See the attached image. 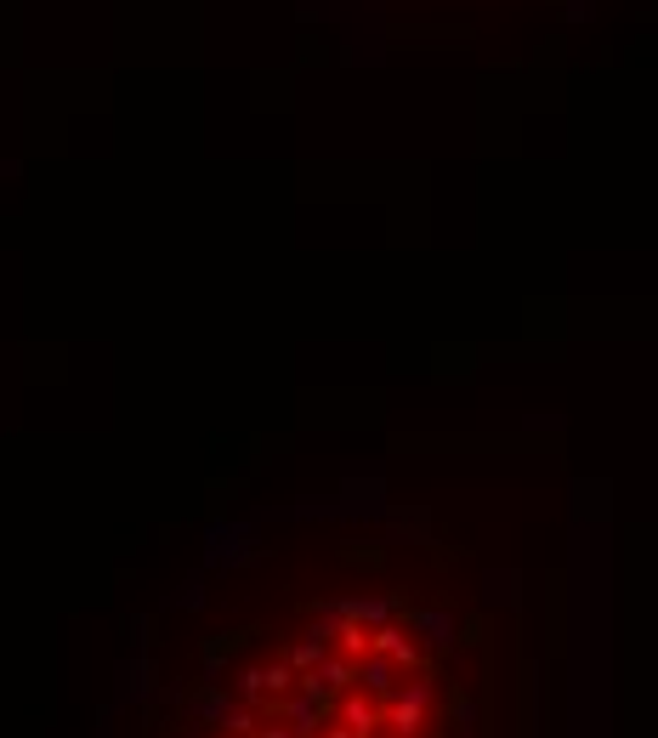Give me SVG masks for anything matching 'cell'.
I'll return each instance as SVG.
<instances>
[{
    "instance_id": "5b68a950",
    "label": "cell",
    "mask_w": 658,
    "mask_h": 738,
    "mask_svg": "<svg viewBox=\"0 0 658 738\" xmlns=\"http://www.w3.org/2000/svg\"><path fill=\"white\" fill-rule=\"evenodd\" d=\"M256 733H261V738H290L284 727H256Z\"/></svg>"
},
{
    "instance_id": "6da1fadb",
    "label": "cell",
    "mask_w": 658,
    "mask_h": 738,
    "mask_svg": "<svg viewBox=\"0 0 658 738\" xmlns=\"http://www.w3.org/2000/svg\"><path fill=\"white\" fill-rule=\"evenodd\" d=\"M426 704H432V687L426 682L403 687L398 699H386V727H392V733H415L420 716H426Z\"/></svg>"
},
{
    "instance_id": "3957f363",
    "label": "cell",
    "mask_w": 658,
    "mask_h": 738,
    "mask_svg": "<svg viewBox=\"0 0 658 738\" xmlns=\"http://www.w3.org/2000/svg\"><path fill=\"white\" fill-rule=\"evenodd\" d=\"M341 721L352 727V738H364L369 727H375V710H369L364 699H341Z\"/></svg>"
},
{
    "instance_id": "7a4b0ae2",
    "label": "cell",
    "mask_w": 658,
    "mask_h": 738,
    "mask_svg": "<svg viewBox=\"0 0 658 738\" xmlns=\"http://www.w3.org/2000/svg\"><path fill=\"white\" fill-rule=\"evenodd\" d=\"M369 648H375V653H386V659H398L403 670H409V665H420V648L398 631V625H392V619H381V625L369 631Z\"/></svg>"
},
{
    "instance_id": "277c9868",
    "label": "cell",
    "mask_w": 658,
    "mask_h": 738,
    "mask_svg": "<svg viewBox=\"0 0 658 738\" xmlns=\"http://www.w3.org/2000/svg\"><path fill=\"white\" fill-rule=\"evenodd\" d=\"M324 738H352V727H347V721H341V727H329Z\"/></svg>"
}]
</instances>
